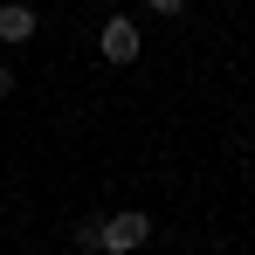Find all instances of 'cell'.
<instances>
[{"label":"cell","instance_id":"obj_1","mask_svg":"<svg viewBox=\"0 0 255 255\" xmlns=\"http://www.w3.org/2000/svg\"><path fill=\"white\" fill-rule=\"evenodd\" d=\"M145 242H152V214H138V207L104 214V255H131V249H145Z\"/></svg>","mask_w":255,"mask_h":255},{"label":"cell","instance_id":"obj_2","mask_svg":"<svg viewBox=\"0 0 255 255\" xmlns=\"http://www.w3.org/2000/svg\"><path fill=\"white\" fill-rule=\"evenodd\" d=\"M97 48H104V62H118V69H125V62H138V55H145L138 21H131V14H111V21L97 28Z\"/></svg>","mask_w":255,"mask_h":255},{"label":"cell","instance_id":"obj_3","mask_svg":"<svg viewBox=\"0 0 255 255\" xmlns=\"http://www.w3.org/2000/svg\"><path fill=\"white\" fill-rule=\"evenodd\" d=\"M35 28H42V14H35L28 0H7V7H0V42H7V48L35 42Z\"/></svg>","mask_w":255,"mask_h":255},{"label":"cell","instance_id":"obj_4","mask_svg":"<svg viewBox=\"0 0 255 255\" xmlns=\"http://www.w3.org/2000/svg\"><path fill=\"white\" fill-rule=\"evenodd\" d=\"M69 249H76V255H104V214H90V221L69 228Z\"/></svg>","mask_w":255,"mask_h":255},{"label":"cell","instance_id":"obj_5","mask_svg":"<svg viewBox=\"0 0 255 255\" xmlns=\"http://www.w3.org/2000/svg\"><path fill=\"white\" fill-rule=\"evenodd\" d=\"M0 97H14V69L7 62H0Z\"/></svg>","mask_w":255,"mask_h":255}]
</instances>
